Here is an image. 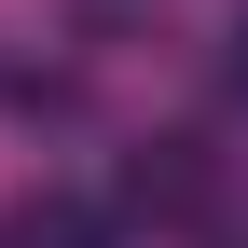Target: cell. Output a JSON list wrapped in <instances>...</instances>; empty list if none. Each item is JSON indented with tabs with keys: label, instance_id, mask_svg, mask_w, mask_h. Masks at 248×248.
I'll return each instance as SVG.
<instances>
[{
	"label": "cell",
	"instance_id": "6da1fadb",
	"mask_svg": "<svg viewBox=\"0 0 248 248\" xmlns=\"http://www.w3.org/2000/svg\"><path fill=\"white\" fill-rule=\"evenodd\" d=\"M207 193H221V166H207V138H138L124 152V207H138V221H207Z\"/></svg>",
	"mask_w": 248,
	"mask_h": 248
},
{
	"label": "cell",
	"instance_id": "7a4b0ae2",
	"mask_svg": "<svg viewBox=\"0 0 248 248\" xmlns=\"http://www.w3.org/2000/svg\"><path fill=\"white\" fill-rule=\"evenodd\" d=\"M0 248H124V234H110V207H83V193H28Z\"/></svg>",
	"mask_w": 248,
	"mask_h": 248
},
{
	"label": "cell",
	"instance_id": "3957f363",
	"mask_svg": "<svg viewBox=\"0 0 248 248\" xmlns=\"http://www.w3.org/2000/svg\"><path fill=\"white\" fill-rule=\"evenodd\" d=\"M221 83H234V97H248V14H234V42H221Z\"/></svg>",
	"mask_w": 248,
	"mask_h": 248
}]
</instances>
